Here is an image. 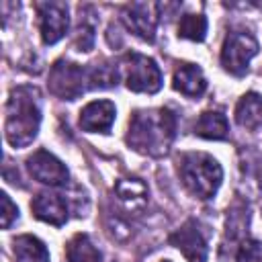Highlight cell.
I'll list each match as a JSON object with an SVG mask.
<instances>
[{"instance_id": "cell-2", "label": "cell", "mask_w": 262, "mask_h": 262, "mask_svg": "<svg viewBox=\"0 0 262 262\" xmlns=\"http://www.w3.org/2000/svg\"><path fill=\"white\" fill-rule=\"evenodd\" d=\"M41 123V108H39V92L33 86H18L10 92L6 104V139L12 147L29 145Z\"/></svg>"}, {"instance_id": "cell-16", "label": "cell", "mask_w": 262, "mask_h": 262, "mask_svg": "<svg viewBox=\"0 0 262 262\" xmlns=\"http://www.w3.org/2000/svg\"><path fill=\"white\" fill-rule=\"evenodd\" d=\"M194 133L205 139H225L229 133L225 115L219 111H205L194 123Z\"/></svg>"}, {"instance_id": "cell-10", "label": "cell", "mask_w": 262, "mask_h": 262, "mask_svg": "<svg viewBox=\"0 0 262 262\" xmlns=\"http://www.w3.org/2000/svg\"><path fill=\"white\" fill-rule=\"evenodd\" d=\"M27 168L35 180L49 184V186H63L68 182V176H70L63 162H59L47 149H37L27 160Z\"/></svg>"}, {"instance_id": "cell-18", "label": "cell", "mask_w": 262, "mask_h": 262, "mask_svg": "<svg viewBox=\"0 0 262 262\" xmlns=\"http://www.w3.org/2000/svg\"><path fill=\"white\" fill-rule=\"evenodd\" d=\"M68 262H100L102 256L86 233H76L66 248Z\"/></svg>"}, {"instance_id": "cell-8", "label": "cell", "mask_w": 262, "mask_h": 262, "mask_svg": "<svg viewBox=\"0 0 262 262\" xmlns=\"http://www.w3.org/2000/svg\"><path fill=\"white\" fill-rule=\"evenodd\" d=\"M39 12V29H41V39L45 45L57 43L70 25L68 18V6L61 2H41L37 4Z\"/></svg>"}, {"instance_id": "cell-12", "label": "cell", "mask_w": 262, "mask_h": 262, "mask_svg": "<svg viewBox=\"0 0 262 262\" xmlns=\"http://www.w3.org/2000/svg\"><path fill=\"white\" fill-rule=\"evenodd\" d=\"M115 123V104L111 100H92L80 111V127L90 133H108Z\"/></svg>"}, {"instance_id": "cell-1", "label": "cell", "mask_w": 262, "mask_h": 262, "mask_svg": "<svg viewBox=\"0 0 262 262\" xmlns=\"http://www.w3.org/2000/svg\"><path fill=\"white\" fill-rule=\"evenodd\" d=\"M176 137V115L170 108H149L133 113L127 143L141 154L162 156Z\"/></svg>"}, {"instance_id": "cell-14", "label": "cell", "mask_w": 262, "mask_h": 262, "mask_svg": "<svg viewBox=\"0 0 262 262\" xmlns=\"http://www.w3.org/2000/svg\"><path fill=\"white\" fill-rule=\"evenodd\" d=\"M115 194L127 211H139L147 203V186L139 178H121L115 184Z\"/></svg>"}, {"instance_id": "cell-20", "label": "cell", "mask_w": 262, "mask_h": 262, "mask_svg": "<svg viewBox=\"0 0 262 262\" xmlns=\"http://www.w3.org/2000/svg\"><path fill=\"white\" fill-rule=\"evenodd\" d=\"M237 262H262V244L256 239H244L237 250Z\"/></svg>"}, {"instance_id": "cell-17", "label": "cell", "mask_w": 262, "mask_h": 262, "mask_svg": "<svg viewBox=\"0 0 262 262\" xmlns=\"http://www.w3.org/2000/svg\"><path fill=\"white\" fill-rule=\"evenodd\" d=\"M14 258L16 262H49V252L35 235H18L14 239Z\"/></svg>"}, {"instance_id": "cell-11", "label": "cell", "mask_w": 262, "mask_h": 262, "mask_svg": "<svg viewBox=\"0 0 262 262\" xmlns=\"http://www.w3.org/2000/svg\"><path fill=\"white\" fill-rule=\"evenodd\" d=\"M31 209L37 219L51 223L55 227H59L68 221V203L63 199V194H59V192H49V190L39 192L31 201Z\"/></svg>"}, {"instance_id": "cell-6", "label": "cell", "mask_w": 262, "mask_h": 262, "mask_svg": "<svg viewBox=\"0 0 262 262\" xmlns=\"http://www.w3.org/2000/svg\"><path fill=\"white\" fill-rule=\"evenodd\" d=\"M86 84H88V74L78 63H70L61 59L51 68L49 90L59 98H66V100L78 98L86 90Z\"/></svg>"}, {"instance_id": "cell-19", "label": "cell", "mask_w": 262, "mask_h": 262, "mask_svg": "<svg viewBox=\"0 0 262 262\" xmlns=\"http://www.w3.org/2000/svg\"><path fill=\"white\" fill-rule=\"evenodd\" d=\"M207 35V18L203 14H184L178 23V37L203 41Z\"/></svg>"}, {"instance_id": "cell-4", "label": "cell", "mask_w": 262, "mask_h": 262, "mask_svg": "<svg viewBox=\"0 0 262 262\" xmlns=\"http://www.w3.org/2000/svg\"><path fill=\"white\" fill-rule=\"evenodd\" d=\"M258 53V41L246 31H231L221 47V66L233 74L244 76L250 59Z\"/></svg>"}, {"instance_id": "cell-9", "label": "cell", "mask_w": 262, "mask_h": 262, "mask_svg": "<svg viewBox=\"0 0 262 262\" xmlns=\"http://www.w3.org/2000/svg\"><path fill=\"white\" fill-rule=\"evenodd\" d=\"M170 244L176 246L188 262L207 260V237L194 219H188L180 229H176L170 235Z\"/></svg>"}, {"instance_id": "cell-13", "label": "cell", "mask_w": 262, "mask_h": 262, "mask_svg": "<svg viewBox=\"0 0 262 262\" xmlns=\"http://www.w3.org/2000/svg\"><path fill=\"white\" fill-rule=\"evenodd\" d=\"M174 88L190 98L201 96L207 90V80L203 76V70L194 63H180L174 72Z\"/></svg>"}, {"instance_id": "cell-15", "label": "cell", "mask_w": 262, "mask_h": 262, "mask_svg": "<svg viewBox=\"0 0 262 262\" xmlns=\"http://www.w3.org/2000/svg\"><path fill=\"white\" fill-rule=\"evenodd\" d=\"M235 121L244 129L256 131L262 127V96L256 92H248L239 98L235 106Z\"/></svg>"}, {"instance_id": "cell-5", "label": "cell", "mask_w": 262, "mask_h": 262, "mask_svg": "<svg viewBox=\"0 0 262 262\" xmlns=\"http://www.w3.org/2000/svg\"><path fill=\"white\" fill-rule=\"evenodd\" d=\"M125 82L133 92L154 94L162 88V72L156 61L141 53H129L125 57Z\"/></svg>"}, {"instance_id": "cell-21", "label": "cell", "mask_w": 262, "mask_h": 262, "mask_svg": "<svg viewBox=\"0 0 262 262\" xmlns=\"http://www.w3.org/2000/svg\"><path fill=\"white\" fill-rule=\"evenodd\" d=\"M92 41H94V25H90L86 18H80L78 37H76V47H78V51H90Z\"/></svg>"}, {"instance_id": "cell-3", "label": "cell", "mask_w": 262, "mask_h": 262, "mask_svg": "<svg viewBox=\"0 0 262 262\" xmlns=\"http://www.w3.org/2000/svg\"><path fill=\"white\" fill-rule=\"evenodd\" d=\"M178 172H180L184 186L190 190V194L203 201L211 199L217 192L221 178H223V170L219 162L211 158L209 154H201V151L184 154L180 160Z\"/></svg>"}, {"instance_id": "cell-22", "label": "cell", "mask_w": 262, "mask_h": 262, "mask_svg": "<svg viewBox=\"0 0 262 262\" xmlns=\"http://www.w3.org/2000/svg\"><path fill=\"white\" fill-rule=\"evenodd\" d=\"M2 207H4V209H2V227H4V229H8V227H10V223H12V221L16 219V215H18V209L12 205V201L8 199V194H6V192L2 194Z\"/></svg>"}, {"instance_id": "cell-23", "label": "cell", "mask_w": 262, "mask_h": 262, "mask_svg": "<svg viewBox=\"0 0 262 262\" xmlns=\"http://www.w3.org/2000/svg\"><path fill=\"white\" fill-rule=\"evenodd\" d=\"M164 262H168V260H164Z\"/></svg>"}, {"instance_id": "cell-7", "label": "cell", "mask_w": 262, "mask_h": 262, "mask_svg": "<svg viewBox=\"0 0 262 262\" xmlns=\"http://www.w3.org/2000/svg\"><path fill=\"white\" fill-rule=\"evenodd\" d=\"M160 8L162 4L156 2H133L127 4L123 10V20L127 29L137 35L143 41H154L156 39V27L160 18Z\"/></svg>"}]
</instances>
